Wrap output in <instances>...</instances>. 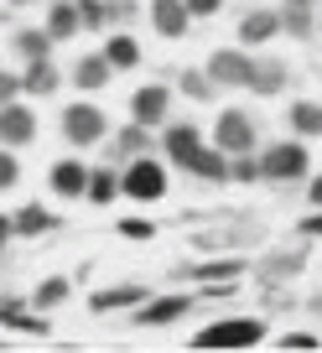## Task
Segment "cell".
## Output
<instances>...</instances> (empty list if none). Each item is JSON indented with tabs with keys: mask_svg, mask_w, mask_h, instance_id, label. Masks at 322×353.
<instances>
[{
	"mask_svg": "<svg viewBox=\"0 0 322 353\" xmlns=\"http://www.w3.org/2000/svg\"><path fill=\"white\" fill-rule=\"evenodd\" d=\"M57 125H63V141L73 145V151H83V145H104V135H110V120H104L99 104H63V114H57Z\"/></svg>",
	"mask_w": 322,
	"mask_h": 353,
	"instance_id": "obj_1",
	"label": "cell"
},
{
	"mask_svg": "<svg viewBox=\"0 0 322 353\" xmlns=\"http://www.w3.org/2000/svg\"><path fill=\"white\" fill-rule=\"evenodd\" d=\"M120 192H125V198H135V203H161V198H167V161H156L151 151L135 156V161H125Z\"/></svg>",
	"mask_w": 322,
	"mask_h": 353,
	"instance_id": "obj_2",
	"label": "cell"
},
{
	"mask_svg": "<svg viewBox=\"0 0 322 353\" xmlns=\"http://www.w3.org/2000/svg\"><path fill=\"white\" fill-rule=\"evenodd\" d=\"M265 332L270 327L260 317H223L213 327H203L192 338V348H255V343H265Z\"/></svg>",
	"mask_w": 322,
	"mask_h": 353,
	"instance_id": "obj_3",
	"label": "cell"
},
{
	"mask_svg": "<svg viewBox=\"0 0 322 353\" xmlns=\"http://www.w3.org/2000/svg\"><path fill=\"white\" fill-rule=\"evenodd\" d=\"M260 172H265V182H301V176L312 172V156H307V145H301V135L296 141L265 145V151H260Z\"/></svg>",
	"mask_w": 322,
	"mask_h": 353,
	"instance_id": "obj_4",
	"label": "cell"
},
{
	"mask_svg": "<svg viewBox=\"0 0 322 353\" xmlns=\"http://www.w3.org/2000/svg\"><path fill=\"white\" fill-rule=\"evenodd\" d=\"M192 307H198V296H192V291H172V296H145V301H141V312H135V327H172V322H182Z\"/></svg>",
	"mask_w": 322,
	"mask_h": 353,
	"instance_id": "obj_5",
	"label": "cell"
},
{
	"mask_svg": "<svg viewBox=\"0 0 322 353\" xmlns=\"http://www.w3.org/2000/svg\"><path fill=\"white\" fill-rule=\"evenodd\" d=\"M213 145L219 151H229V156H245V151H255V120H250L245 110H223L219 120H213Z\"/></svg>",
	"mask_w": 322,
	"mask_h": 353,
	"instance_id": "obj_6",
	"label": "cell"
},
{
	"mask_svg": "<svg viewBox=\"0 0 322 353\" xmlns=\"http://www.w3.org/2000/svg\"><path fill=\"white\" fill-rule=\"evenodd\" d=\"M167 114H172V88H167V83H141V88L130 94V120H135V125L161 130V125H167Z\"/></svg>",
	"mask_w": 322,
	"mask_h": 353,
	"instance_id": "obj_7",
	"label": "cell"
},
{
	"mask_svg": "<svg viewBox=\"0 0 322 353\" xmlns=\"http://www.w3.org/2000/svg\"><path fill=\"white\" fill-rule=\"evenodd\" d=\"M250 73H255V57L239 52V47H219V52H208V78L219 88H250Z\"/></svg>",
	"mask_w": 322,
	"mask_h": 353,
	"instance_id": "obj_8",
	"label": "cell"
},
{
	"mask_svg": "<svg viewBox=\"0 0 322 353\" xmlns=\"http://www.w3.org/2000/svg\"><path fill=\"white\" fill-rule=\"evenodd\" d=\"M37 141V110L32 104H21V99H11V104H0V145H32Z\"/></svg>",
	"mask_w": 322,
	"mask_h": 353,
	"instance_id": "obj_9",
	"label": "cell"
},
{
	"mask_svg": "<svg viewBox=\"0 0 322 353\" xmlns=\"http://www.w3.org/2000/svg\"><path fill=\"white\" fill-rule=\"evenodd\" d=\"M245 276V260L239 254H219L208 265H177V281H192V286H223V281Z\"/></svg>",
	"mask_w": 322,
	"mask_h": 353,
	"instance_id": "obj_10",
	"label": "cell"
},
{
	"mask_svg": "<svg viewBox=\"0 0 322 353\" xmlns=\"http://www.w3.org/2000/svg\"><path fill=\"white\" fill-rule=\"evenodd\" d=\"M203 145L208 141L198 135V125H161V151H167V161L182 166V172L192 166V156H198Z\"/></svg>",
	"mask_w": 322,
	"mask_h": 353,
	"instance_id": "obj_11",
	"label": "cell"
},
{
	"mask_svg": "<svg viewBox=\"0 0 322 353\" xmlns=\"http://www.w3.org/2000/svg\"><path fill=\"white\" fill-rule=\"evenodd\" d=\"M145 16H151L156 37H167V42H182V37H188V26H192V11L182 6V0H151V6H145Z\"/></svg>",
	"mask_w": 322,
	"mask_h": 353,
	"instance_id": "obj_12",
	"label": "cell"
},
{
	"mask_svg": "<svg viewBox=\"0 0 322 353\" xmlns=\"http://www.w3.org/2000/svg\"><path fill=\"white\" fill-rule=\"evenodd\" d=\"M47 188H52L57 198H83V192H89V166L63 156V161H52V172H47Z\"/></svg>",
	"mask_w": 322,
	"mask_h": 353,
	"instance_id": "obj_13",
	"label": "cell"
},
{
	"mask_svg": "<svg viewBox=\"0 0 322 353\" xmlns=\"http://www.w3.org/2000/svg\"><path fill=\"white\" fill-rule=\"evenodd\" d=\"M270 37H281V11L255 6V11L239 16V47H265Z\"/></svg>",
	"mask_w": 322,
	"mask_h": 353,
	"instance_id": "obj_14",
	"label": "cell"
},
{
	"mask_svg": "<svg viewBox=\"0 0 322 353\" xmlns=\"http://www.w3.org/2000/svg\"><path fill=\"white\" fill-rule=\"evenodd\" d=\"M68 78H73V88H83V94H99V88L114 78V68H110V57H104V52H83Z\"/></svg>",
	"mask_w": 322,
	"mask_h": 353,
	"instance_id": "obj_15",
	"label": "cell"
},
{
	"mask_svg": "<svg viewBox=\"0 0 322 353\" xmlns=\"http://www.w3.org/2000/svg\"><path fill=\"white\" fill-rule=\"evenodd\" d=\"M151 296V291L141 286V281H125V286H104L89 296V312H114V307H141V301Z\"/></svg>",
	"mask_w": 322,
	"mask_h": 353,
	"instance_id": "obj_16",
	"label": "cell"
},
{
	"mask_svg": "<svg viewBox=\"0 0 322 353\" xmlns=\"http://www.w3.org/2000/svg\"><path fill=\"white\" fill-rule=\"evenodd\" d=\"M78 32H83L78 0H52V11H47V37H52V42H73Z\"/></svg>",
	"mask_w": 322,
	"mask_h": 353,
	"instance_id": "obj_17",
	"label": "cell"
},
{
	"mask_svg": "<svg viewBox=\"0 0 322 353\" xmlns=\"http://www.w3.org/2000/svg\"><path fill=\"white\" fill-rule=\"evenodd\" d=\"M286 125H291V135H301V141H322V99H296L286 110Z\"/></svg>",
	"mask_w": 322,
	"mask_h": 353,
	"instance_id": "obj_18",
	"label": "cell"
},
{
	"mask_svg": "<svg viewBox=\"0 0 322 353\" xmlns=\"http://www.w3.org/2000/svg\"><path fill=\"white\" fill-rule=\"evenodd\" d=\"M281 88H286V63H281V57H255V73H250V94L270 99V94H281Z\"/></svg>",
	"mask_w": 322,
	"mask_h": 353,
	"instance_id": "obj_19",
	"label": "cell"
},
{
	"mask_svg": "<svg viewBox=\"0 0 322 353\" xmlns=\"http://www.w3.org/2000/svg\"><path fill=\"white\" fill-rule=\"evenodd\" d=\"M57 83H63V73L52 68V57H42V63H26V68H21V88L32 94V99H47V94H57Z\"/></svg>",
	"mask_w": 322,
	"mask_h": 353,
	"instance_id": "obj_20",
	"label": "cell"
},
{
	"mask_svg": "<svg viewBox=\"0 0 322 353\" xmlns=\"http://www.w3.org/2000/svg\"><path fill=\"white\" fill-rule=\"evenodd\" d=\"M11 229L21 234V239H42V234H52L57 229V219L47 208H37V203H26V208H16L11 213Z\"/></svg>",
	"mask_w": 322,
	"mask_h": 353,
	"instance_id": "obj_21",
	"label": "cell"
},
{
	"mask_svg": "<svg viewBox=\"0 0 322 353\" xmlns=\"http://www.w3.org/2000/svg\"><path fill=\"white\" fill-rule=\"evenodd\" d=\"M192 176H203V182H229V151H219V145H203L198 156H192V166H188Z\"/></svg>",
	"mask_w": 322,
	"mask_h": 353,
	"instance_id": "obj_22",
	"label": "cell"
},
{
	"mask_svg": "<svg viewBox=\"0 0 322 353\" xmlns=\"http://www.w3.org/2000/svg\"><path fill=\"white\" fill-rule=\"evenodd\" d=\"M281 32L296 37V42L317 37V11H312V6H281Z\"/></svg>",
	"mask_w": 322,
	"mask_h": 353,
	"instance_id": "obj_23",
	"label": "cell"
},
{
	"mask_svg": "<svg viewBox=\"0 0 322 353\" xmlns=\"http://www.w3.org/2000/svg\"><path fill=\"white\" fill-rule=\"evenodd\" d=\"M52 37H47V26H21L16 32V52L26 57V63H42V57H52Z\"/></svg>",
	"mask_w": 322,
	"mask_h": 353,
	"instance_id": "obj_24",
	"label": "cell"
},
{
	"mask_svg": "<svg viewBox=\"0 0 322 353\" xmlns=\"http://www.w3.org/2000/svg\"><path fill=\"white\" fill-rule=\"evenodd\" d=\"M151 135H156V130H145V125L130 120L120 135H114V156H120V161H135V156H145V151H151Z\"/></svg>",
	"mask_w": 322,
	"mask_h": 353,
	"instance_id": "obj_25",
	"label": "cell"
},
{
	"mask_svg": "<svg viewBox=\"0 0 322 353\" xmlns=\"http://www.w3.org/2000/svg\"><path fill=\"white\" fill-rule=\"evenodd\" d=\"M68 296H73V281H68V276H47L42 286L32 291V307L37 312H52V307H63Z\"/></svg>",
	"mask_w": 322,
	"mask_h": 353,
	"instance_id": "obj_26",
	"label": "cell"
},
{
	"mask_svg": "<svg viewBox=\"0 0 322 353\" xmlns=\"http://www.w3.org/2000/svg\"><path fill=\"white\" fill-rule=\"evenodd\" d=\"M104 57H110V68L114 73H125V68H135L141 63V42H135V37H110V42H104Z\"/></svg>",
	"mask_w": 322,
	"mask_h": 353,
	"instance_id": "obj_27",
	"label": "cell"
},
{
	"mask_svg": "<svg viewBox=\"0 0 322 353\" xmlns=\"http://www.w3.org/2000/svg\"><path fill=\"white\" fill-rule=\"evenodd\" d=\"M177 88H182V94H188L192 104H208L213 94H219V83H213V78H208V68H203V73H198V68H188V73L177 78Z\"/></svg>",
	"mask_w": 322,
	"mask_h": 353,
	"instance_id": "obj_28",
	"label": "cell"
},
{
	"mask_svg": "<svg viewBox=\"0 0 322 353\" xmlns=\"http://www.w3.org/2000/svg\"><path fill=\"white\" fill-rule=\"evenodd\" d=\"M114 192H120V176H114V166H99V172H89V192H83V198L89 203H114Z\"/></svg>",
	"mask_w": 322,
	"mask_h": 353,
	"instance_id": "obj_29",
	"label": "cell"
},
{
	"mask_svg": "<svg viewBox=\"0 0 322 353\" xmlns=\"http://www.w3.org/2000/svg\"><path fill=\"white\" fill-rule=\"evenodd\" d=\"M307 265V250H286V254H270L265 260V281H281V276H296Z\"/></svg>",
	"mask_w": 322,
	"mask_h": 353,
	"instance_id": "obj_30",
	"label": "cell"
},
{
	"mask_svg": "<svg viewBox=\"0 0 322 353\" xmlns=\"http://www.w3.org/2000/svg\"><path fill=\"white\" fill-rule=\"evenodd\" d=\"M255 239V229H213V234H192V244L198 250H223V244H245Z\"/></svg>",
	"mask_w": 322,
	"mask_h": 353,
	"instance_id": "obj_31",
	"label": "cell"
},
{
	"mask_svg": "<svg viewBox=\"0 0 322 353\" xmlns=\"http://www.w3.org/2000/svg\"><path fill=\"white\" fill-rule=\"evenodd\" d=\"M229 182H265V172H260V156H255V151L229 156Z\"/></svg>",
	"mask_w": 322,
	"mask_h": 353,
	"instance_id": "obj_32",
	"label": "cell"
},
{
	"mask_svg": "<svg viewBox=\"0 0 322 353\" xmlns=\"http://www.w3.org/2000/svg\"><path fill=\"white\" fill-rule=\"evenodd\" d=\"M16 182H21V161H16L11 145H0V192H11Z\"/></svg>",
	"mask_w": 322,
	"mask_h": 353,
	"instance_id": "obj_33",
	"label": "cell"
},
{
	"mask_svg": "<svg viewBox=\"0 0 322 353\" xmlns=\"http://www.w3.org/2000/svg\"><path fill=\"white\" fill-rule=\"evenodd\" d=\"M114 229L125 234V239H135V244H145V239H156V223H145V219H120Z\"/></svg>",
	"mask_w": 322,
	"mask_h": 353,
	"instance_id": "obj_34",
	"label": "cell"
},
{
	"mask_svg": "<svg viewBox=\"0 0 322 353\" xmlns=\"http://www.w3.org/2000/svg\"><path fill=\"white\" fill-rule=\"evenodd\" d=\"M11 327L16 332H32V338H47V332H52V327H47V317H37V312H16Z\"/></svg>",
	"mask_w": 322,
	"mask_h": 353,
	"instance_id": "obj_35",
	"label": "cell"
},
{
	"mask_svg": "<svg viewBox=\"0 0 322 353\" xmlns=\"http://www.w3.org/2000/svg\"><path fill=\"white\" fill-rule=\"evenodd\" d=\"M281 348L307 353V348H322V338H317V332H281Z\"/></svg>",
	"mask_w": 322,
	"mask_h": 353,
	"instance_id": "obj_36",
	"label": "cell"
},
{
	"mask_svg": "<svg viewBox=\"0 0 322 353\" xmlns=\"http://www.w3.org/2000/svg\"><path fill=\"white\" fill-rule=\"evenodd\" d=\"M21 99V73H11V68H0V104Z\"/></svg>",
	"mask_w": 322,
	"mask_h": 353,
	"instance_id": "obj_37",
	"label": "cell"
},
{
	"mask_svg": "<svg viewBox=\"0 0 322 353\" xmlns=\"http://www.w3.org/2000/svg\"><path fill=\"white\" fill-rule=\"evenodd\" d=\"M182 6H188L198 21H203V16H219V11H223V0H182Z\"/></svg>",
	"mask_w": 322,
	"mask_h": 353,
	"instance_id": "obj_38",
	"label": "cell"
},
{
	"mask_svg": "<svg viewBox=\"0 0 322 353\" xmlns=\"http://www.w3.org/2000/svg\"><path fill=\"white\" fill-rule=\"evenodd\" d=\"M301 239H322V208H312L307 219H301Z\"/></svg>",
	"mask_w": 322,
	"mask_h": 353,
	"instance_id": "obj_39",
	"label": "cell"
},
{
	"mask_svg": "<svg viewBox=\"0 0 322 353\" xmlns=\"http://www.w3.org/2000/svg\"><path fill=\"white\" fill-rule=\"evenodd\" d=\"M21 307H26V301H16V296H0V322L11 327V317H16V312H21Z\"/></svg>",
	"mask_w": 322,
	"mask_h": 353,
	"instance_id": "obj_40",
	"label": "cell"
},
{
	"mask_svg": "<svg viewBox=\"0 0 322 353\" xmlns=\"http://www.w3.org/2000/svg\"><path fill=\"white\" fill-rule=\"evenodd\" d=\"M307 203H312V208H322V176H317V182H307Z\"/></svg>",
	"mask_w": 322,
	"mask_h": 353,
	"instance_id": "obj_41",
	"label": "cell"
},
{
	"mask_svg": "<svg viewBox=\"0 0 322 353\" xmlns=\"http://www.w3.org/2000/svg\"><path fill=\"white\" fill-rule=\"evenodd\" d=\"M11 234H16V229H11V219L0 213V250H6V239H11Z\"/></svg>",
	"mask_w": 322,
	"mask_h": 353,
	"instance_id": "obj_42",
	"label": "cell"
},
{
	"mask_svg": "<svg viewBox=\"0 0 322 353\" xmlns=\"http://www.w3.org/2000/svg\"><path fill=\"white\" fill-rule=\"evenodd\" d=\"M286 6H312V0H286Z\"/></svg>",
	"mask_w": 322,
	"mask_h": 353,
	"instance_id": "obj_43",
	"label": "cell"
},
{
	"mask_svg": "<svg viewBox=\"0 0 322 353\" xmlns=\"http://www.w3.org/2000/svg\"><path fill=\"white\" fill-rule=\"evenodd\" d=\"M11 6H32V0H11Z\"/></svg>",
	"mask_w": 322,
	"mask_h": 353,
	"instance_id": "obj_44",
	"label": "cell"
},
{
	"mask_svg": "<svg viewBox=\"0 0 322 353\" xmlns=\"http://www.w3.org/2000/svg\"><path fill=\"white\" fill-rule=\"evenodd\" d=\"M317 32H322V11H317Z\"/></svg>",
	"mask_w": 322,
	"mask_h": 353,
	"instance_id": "obj_45",
	"label": "cell"
}]
</instances>
